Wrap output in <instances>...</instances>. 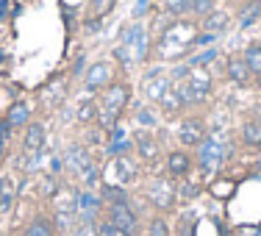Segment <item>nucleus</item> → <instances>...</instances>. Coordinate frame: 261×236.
<instances>
[{
    "instance_id": "nucleus-34",
    "label": "nucleus",
    "mask_w": 261,
    "mask_h": 236,
    "mask_svg": "<svg viewBox=\"0 0 261 236\" xmlns=\"http://www.w3.org/2000/svg\"><path fill=\"white\" fill-rule=\"evenodd\" d=\"M128 147H130V139H109L106 150H109V156H117V153L128 150Z\"/></svg>"
},
{
    "instance_id": "nucleus-42",
    "label": "nucleus",
    "mask_w": 261,
    "mask_h": 236,
    "mask_svg": "<svg viewBox=\"0 0 261 236\" xmlns=\"http://www.w3.org/2000/svg\"><path fill=\"white\" fill-rule=\"evenodd\" d=\"M145 6H147V0H139V6H136V17L145 14Z\"/></svg>"
},
{
    "instance_id": "nucleus-20",
    "label": "nucleus",
    "mask_w": 261,
    "mask_h": 236,
    "mask_svg": "<svg viewBox=\"0 0 261 236\" xmlns=\"http://www.w3.org/2000/svg\"><path fill=\"white\" fill-rule=\"evenodd\" d=\"M22 236H53V222L47 217H34L25 225Z\"/></svg>"
},
{
    "instance_id": "nucleus-37",
    "label": "nucleus",
    "mask_w": 261,
    "mask_h": 236,
    "mask_svg": "<svg viewBox=\"0 0 261 236\" xmlns=\"http://www.w3.org/2000/svg\"><path fill=\"white\" fill-rule=\"evenodd\" d=\"M95 225H97V233L100 236H114L117 233V228H114L111 220H100V222H95Z\"/></svg>"
},
{
    "instance_id": "nucleus-22",
    "label": "nucleus",
    "mask_w": 261,
    "mask_h": 236,
    "mask_svg": "<svg viewBox=\"0 0 261 236\" xmlns=\"http://www.w3.org/2000/svg\"><path fill=\"white\" fill-rule=\"evenodd\" d=\"M97 114H100V109H97V103H95V100L81 103V106H78V111H75V117H78L81 125H95V122H97Z\"/></svg>"
},
{
    "instance_id": "nucleus-39",
    "label": "nucleus",
    "mask_w": 261,
    "mask_h": 236,
    "mask_svg": "<svg viewBox=\"0 0 261 236\" xmlns=\"http://www.w3.org/2000/svg\"><path fill=\"white\" fill-rule=\"evenodd\" d=\"M75 236H100V233H97V225H92V222H81Z\"/></svg>"
},
{
    "instance_id": "nucleus-29",
    "label": "nucleus",
    "mask_w": 261,
    "mask_h": 236,
    "mask_svg": "<svg viewBox=\"0 0 261 236\" xmlns=\"http://www.w3.org/2000/svg\"><path fill=\"white\" fill-rule=\"evenodd\" d=\"M164 9H167V14H172L175 20L184 14H189V3H186V0H164Z\"/></svg>"
},
{
    "instance_id": "nucleus-40",
    "label": "nucleus",
    "mask_w": 261,
    "mask_h": 236,
    "mask_svg": "<svg viewBox=\"0 0 261 236\" xmlns=\"http://www.w3.org/2000/svg\"><path fill=\"white\" fill-rule=\"evenodd\" d=\"M9 6H11V0H0V20L9 17Z\"/></svg>"
},
{
    "instance_id": "nucleus-7",
    "label": "nucleus",
    "mask_w": 261,
    "mask_h": 236,
    "mask_svg": "<svg viewBox=\"0 0 261 236\" xmlns=\"http://www.w3.org/2000/svg\"><path fill=\"white\" fill-rule=\"evenodd\" d=\"M111 78H114L111 61H95V64H89L84 72V86L89 92H97V89H106V86L111 84Z\"/></svg>"
},
{
    "instance_id": "nucleus-25",
    "label": "nucleus",
    "mask_w": 261,
    "mask_h": 236,
    "mask_svg": "<svg viewBox=\"0 0 261 236\" xmlns=\"http://www.w3.org/2000/svg\"><path fill=\"white\" fill-rule=\"evenodd\" d=\"M245 61H247V67H250L253 78L261 81V45H250V47H247V50H245Z\"/></svg>"
},
{
    "instance_id": "nucleus-16",
    "label": "nucleus",
    "mask_w": 261,
    "mask_h": 236,
    "mask_svg": "<svg viewBox=\"0 0 261 236\" xmlns=\"http://www.w3.org/2000/svg\"><path fill=\"white\" fill-rule=\"evenodd\" d=\"M136 153L142 161H156L159 159V142L153 134H136Z\"/></svg>"
},
{
    "instance_id": "nucleus-11",
    "label": "nucleus",
    "mask_w": 261,
    "mask_h": 236,
    "mask_svg": "<svg viewBox=\"0 0 261 236\" xmlns=\"http://www.w3.org/2000/svg\"><path fill=\"white\" fill-rule=\"evenodd\" d=\"M103 211V197L95 192H78V217L81 222H92L95 225L97 217Z\"/></svg>"
},
{
    "instance_id": "nucleus-46",
    "label": "nucleus",
    "mask_w": 261,
    "mask_h": 236,
    "mask_svg": "<svg viewBox=\"0 0 261 236\" xmlns=\"http://www.w3.org/2000/svg\"><path fill=\"white\" fill-rule=\"evenodd\" d=\"M256 167H258V170H261V159H258V164H256Z\"/></svg>"
},
{
    "instance_id": "nucleus-26",
    "label": "nucleus",
    "mask_w": 261,
    "mask_h": 236,
    "mask_svg": "<svg viewBox=\"0 0 261 236\" xmlns=\"http://www.w3.org/2000/svg\"><path fill=\"white\" fill-rule=\"evenodd\" d=\"M217 56H220V50H217V47H206V50H200V53H195L189 59V67H208L211 61L217 59Z\"/></svg>"
},
{
    "instance_id": "nucleus-47",
    "label": "nucleus",
    "mask_w": 261,
    "mask_h": 236,
    "mask_svg": "<svg viewBox=\"0 0 261 236\" xmlns=\"http://www.w3.org/2000/svg\"><path fill=\"white\" fill-rule=\"evenodd\" d=\"M250 3H261V0H250Z\"/></svg>"
},
{
    "instance_id": "nucleus-21",
    "label": "nucleus",
    "mask_w": 261,
    "mask_h": 236,
    "mask_svg": "<svg viewBox=\"0 0 261 236\" xmlns=\"http://www.w3.org/2000/svg\"><path fill=\"white\" fill-rule=\"evenodd\" d=\"M28 117H31V109L25 103H14L9 109V114H6V122H9L11 128H20V125H28Z\"/></svg>"
},
{
    "instance_id": "nucleus-19",
    "label": "nucleus",
    "mask_w": 261,
    "mask_h": 236,
    "mask_svg": "<svg viewBox=\"0 0 261 236\" xmlns=\"http://www.w3.org/2000/svg\"><path fill=\"white\" fill-rule=\"evenodd\" d=\"M242 145L261 147V122L258 120H247L245 125H242Z\"/></svg>"
},
{
    "instance_id": "nucleus-2",
    "label": "nucleus",
    "mask_w": 261,
    "mask_h": 236,
    "mask_svg": "<svg viewBox=\"0 0 261 236\" xmlns=\"http://www.w3.org/2000/svg\"><path fill=\"white\" fill-rule=\"evenodd\" d=\"M228 153L231 150H228L225 136H206V139L197 145V164H200V170L214 172L228 161Z\"/></svg>"
},
{
    "instance_id": "nucleus-15",
    "label": "nucleus",
    "mask_w": 261,
    "mask_h": 236,
    "mask_svg": "<svg viewBox=\"0 0 261 236\" xmlns=\"http://www.w3.org/2000/svg\"><path fill=\"white\" fill-rule=\"evenodd\" d=\"M228 25H231V14H228V11H220V9L208 11L200 22V28L208 31V34H222V31H228Z\"/></svg>"
},
{
    "instance_id": "nucleus-6",
    "label": "nucleus",
    "mask_w": 261,
    "mask_h": 236,
    "mask_svg": "<svg viewBox=\"0 0 261 236\" xmlns=\"http://www.w3.org/2000/svg\"><path fill=\"white\" fill-rule=\"evenodd\" d=\"M106 220L114 222L117 231L122 233H130L136 236L139 233V217H136V211L130 208V203H120V206H109V217Z\"/></svg>"
},
{
    "instance_id": "nucleus-32",
    "label": "nucleus",
    "mask_w": 261,
    "mask_h": 236,
    "mask_svg": "<svg viewBox=\"0 0 261 236\" xmlns=\"http://www.w3.org/2000/svg\"><path fill=\"white\" fill-rule=\"evenodd\" d=\"M136 122H139V125H145V128H156L159 125V117L153 114L150 109H142L139 114H136Z\"/></svg>"
},
{
    "instance_id": "nucleus-27",
    "label": "nucleus",
    "mask_w": 261,
    "mask_h": 236,
    "mask_svg": "<svg viewBox=\"0 0 261 236\" xmlns=\"http://www.w3.org/2000/svg\"><path fill=\"white\" fill-rule=\"evenodd\" d=\"M178 195L186 197V200H195V197L203 195V183H197V181H184V183H178Z\"/></svg>"
},
{
    "instance_id": "nucleus-24",
    "label": "nucleus",
    "mask_w": 261,
    "mask_h": 236,
    "mask_svg": "<svg viewBox=\"0 0 261 236\" xmlns=\"http://www.w3.org/2000/svg\"><path fill=\"white\" fill-rule=\"evenodd\" d=\"M258 17H261V3H250V0H247V6H242V11H239V25L250 28Z\"/></svg>"
},
{
    "instance_id": "nucleus-41",
    "label": "nucleus",
    "mask_w": 261,
    "mask_h": 236,
    "mask_svg": "<svg viewBox=\"0 0 261 236\" xmlns=\"http://www.w3.org/2000/svg\"><path fill=\"white\" fill-rule=\"evenodd\" d=\"M9 128H11V125H9L6 120L0 122V142H6V136H9Z\"/></svg>"
},
{
    "instance_id": "nucleus-35",
    "label": "nucleus",
    "mask_w": 261,
    "mask_h": 236,
    "mask_svg": "<svg viewBox=\"0 0 261 236\" xmlns=\"http://www.w3.org/2000/svg\"><path fill=\"white\" fill-rule=\"evenodd\" d=\"M189 72H192V67H189V64H178V67H172L170 81H178V84H184V81L189 78Z\"/></svg>"
},
{
    "instance_id": "nucleus-45",
    "label": "nucleus",
    "mask_w": 261,
    "mask_h": 236,
    "mask_svg": "<svg viewBox=\"0 0 261 236\" xmlns=\"http://www.w3.org/2000/svg\"><path fill=\"white\" fill-rule=\"evenodd\" d=\"M3 145H6V142H0V153H3Z\"/></svg>"
},
{
    "instance_id": "nucleus-3",
    "label": "nucleus",
    "mask_w": 261,
    "mask_h": 236,
    "mask_svg": "<svg viewBox=\"0 0 261 236\" xmlns=\"http://www.w3.org/2000/svg\"><path fill=\"white\" fill-rule=\"evenodd\" d=\"M128 100H130V86L128 84H109L103 89V97H100V111L120 117V111L128 106Z\"/></svg>"
},
{
    "instance_id": "nucleus-30",
    "label": "nucleus",
    "mask_w": 261,
    "mask_h": 236,
    "mask_svg": "<svg viewBox=\"0 0 261 236\" xmlns=\"http://www.w3.org/2000/svg\"><path fill=\"white\" fill-rule=\"evenodd\" d=\"M114 3L117 0H92V17H95V20H103V17L114 9Z\"/></svg>"
},
{
    "instance_id": "nucleus-44",
    "label": "nucleus",
    "mask_w": 261,
    "mask_h": 236,
    "mask_svg": "<svg viewBox=\"0 0 261 236\" xmlns=\"http://www.w3.org/2000/svg\"><path fill=\"white\" fill-rule=\"evenodd\" d=\"M114 236H130V233H122V231H117V233H114Z\"/></svg>"
},
{
    "instance_id": "nucleus-36",
    "label": "nucleus",
    "mask_w": 261,
    "mask_h": 236,
    "mask_svg": "<svg viewBox=\"0 0 261 236\" xmlns=\"http://www.w3.org/2000/svg\"><path fill=\"white\" fill-rule=\"evenodd\" d=\"M114 59L120 61L122 67H130V61H134V59H130V47H125V45L114 47Z\"/></svg>"
},
{
    "instance_id": "nucleus-14",
    "label": "nucleus",
    "mask_w": 261,
    "mask_h": 236,
    "mask_svg": "<svg viewBox=\"0 0 261 236\" xmlns=\"http://www.w3.org/2000/svg\"><path fill=\"white\" fill-rule=\"evenodd\" d=\"M189 170H192V159H189V153H186V150H172V153H167V172H170L172 178L189 175Z\"/></svg>"
},
{
    "instance_id": "nucleus-38",
    "label": "nucleus",
    "mask_w": 261,
    "mask_h": 236,
    "mask_svg": "<svg viewBox=\"0 0 261 236\" xmlns=\"http://www.w3.org/2000/svg\"><path fill=\"white\" fill-rule=\"evenodd\" d=\"M192 228H197L195 217H186L181 225H178V236H192Z\"/></svg>"
},
{
    "instance_id": "nucleus-4",
    "label": "nucleus",
    "mask_w": 261,
    "mask_h": 236,
    "mask_svg": "<svg viewBox=\"0 0 261 236\" xmlns=\"http://www.w3.org/2000/svg\"><path fill=\"white\" fill-rule=\"evenodd\" d=\"M147 197H150L153 208H159V211H172V208H175L178 189H175L170 181H167V178H156V181L147 186Z\"/></svg>"
},
{
    "instance_id": "nucleus-18",
    "label": "nucleus",
    "mask_w": 261,
    "mask_h": 236,
    "mask_svg": "<svg viewBox=\"0 0 261 236\" xmlns=\"http://www.w3.org/2000/svg\"><path fill=\"white\" fill-rule=\"evenodd\" d=\"M14 181L11 178H0V214H9L11 206H14Z\"/></svg>"
},
{
    "instance_id": "nucleus-1",
    "label": "nucleus",
    "mask_w": 261,
    "mask_h": 236,
    "mask_svg": "<svg viewBox=\"0 0 261 236\" xmlns=\"http://www.w3.org/2000/svg\"><path fill=\"white\" fill-rule=\"evenodd\" d=\"M197 36V25L186 20H175L170 28H164L159 39V56L161 59H181V56L195 45Z\"/></svg>"
},
{
    "instance_id": "nucleus-31",
    "label": "nucleus",
    "mask_w": 261,
    "mask_h": 236,
    "mask_svg": "<svg viewBox=\"0 0 261 236\" xmlns=\"http://www.w3.org/2000/svg\"><path fill=\"white\" fill-rule=\"evenodd\" d=\"M61 186L56 183V178H50V175H45L42 178V183H39V195H45V197H56V192H59Z\"/></svg>"
},
{
    "instance_id": "nucleus-8",
    "label": "nucleus",
    "mask_w": 261,
    "mask_h": 236,
    "mask_svg": "<svg viewBox=\"0 0 261 236\" xmlns=\"http://www.w3.org/2000/svg\"><path fill=\"white\" fill-rule=\"evenodd\" d=\"M134 178H136V164L128 156H117L109 167H106V183L125 186V183L134 181Z\"/></svg>"
},
{
    "instance_id": "nucleus-43",
    "label": "nucleus",
    "mask_w": 261,
    "mask_h": 236,
    "mask_svg": "<svg viewBox=\"0 0 261 236\" xmlns=\"http://www.w3.org/2000/svg\"><path fill=\"white\" fill-rule=\"evenodd\" d=\"M186 3H189V9H192V6H195V3H197V0H186Z\"/></svg>"
},
{
    "instance_id": "nucleus-33",
    "label": "nucleus",
    "mask_w": 261,
    "mask_h": 236,
    "mask_svg": "<svg viewBox=\"0 0 261 236\" xmlns=\"http://www.w3.org/2000/svg\"><path fill=\"white\" fill-rule=\"evenodd\" d=\"M208 11H214V0H197V3L189 9V14H195V17H206Z\"/></svg>"
},
{
    "instance_id": "nucleus-17",
    "label": "nucleus",
    "mask_w": 261,
    "mask_h": 236,
    "mask_svg": "<svg viewBox=\"0 0 261 236\" xmlns=\"http://www.w3.org/2000/svg\"><path fill=\"white\" fill-rule=\"evenodd\" d=\"M100 197H103V203H109V206H120V203H130V192L125 189V186H120V183H103Z\"/></svg>"
},
{
    "instance_id": "nucleus-28",
    "label": "nucleus",
    "mask_w": 261,
    "mask_h": 236,
    "mask_svg": "<svg viewBox=\"0 0 261 236\" xmlns=\"http://www.w3.org/2000/svg\"><path fill=\"white\" fill-rule=\"evenodd\" d=\"M170 225H167L164 217H153L150 225H147V236H170Z\"/></svg>"
},
{
    "instance_id": "nucleus-12",
    "label": "nucleus",
    "mask_w": 261,
    "mask_h": 236,
    "mask_svg": "<svg viewBox=\"0 0 261 236\" xmlns=\"http://www.w3.org/2000/svg\"><path fill=\"white\" fill-rule=\"evenodd\" d=\"M225 72H228V78H231L236 86H247L253 81V72H250V67H247L245 56H231L228 64H225Z\"/></svg>"
},
{
    "instance_id": "nucleus-9",
    "label": "nucleus",
    "mask_w": 261,
    "mask_h": 236,
    "mask_svg": "<svg viewBox=\"0 0 261 236\" xmlns=\"http://www.w3.org/2000/svg\"><path fill=\"white\" fill-rule=\"evenodd\" d=\"M142 89H145V97H147V100L159 103L161 97H164L167 92L172 89V81H170V75H164L161 70H150V72L145 75V86H142Z\"/></svg>"
},
{
    "instance_id": "nucleus-5",
    "label": "nucleus",
    "mask_w": 261,
    "mask_h": 236,
    "mask_svg": "<svg viewBox=\"0 0 261 236\" xmlns=\"http://www.w3.org/2000/svg\"><path fill=\"white\" fill-rule=\"evenodd\" d=\"M61 161H64V167L75 178H81L86 170H92V167H95V159H92L89 147H84V145H70L64 150V156H61Z\"/></svg>"
},
{
    "instance_id": "nucleus-10",
    "label": "nucleus",
    "mask_w": 261,
    "mask_h": 236,
    "mask_svg": "<svg viewBox=\"0 0 261 236\" xmlns=\"http://www.w3.org/2000/svg\"><path fill=\"white\" fill-rule=\"evenodd\" d=\"M203 139H206V125H203V120L186 117L181 122V128H178V142H181L184 147H197Z\"/></svg>"
},
{
    "instance_id": "nucleus-23",
    "label": "nucleus",
    "mask_w": 261,
    "mask_h": 236,
    "mask_svg": "<svg viewBox=\"0 0 261 236\" xmlns=\"http://www.w3.org/2000/svg\"><path fill=\"white\" fill-rule=\"evenodd\" d=\"M159 106H161V109L167 111V114H175V111H181L186 103H184L181 92H178V89H170V92H167V95H164V97H161V100H159Z\"/></svg>"
},
{
    "instance_id": "nucleus-13",
    "label": "nucleus",
    "mask_w": 261,
    "mask_h": 236,
    "mask_svg": "<svg viewBox=\"0 0 261 236\" xmlns=\"http://www.w3.org/2000/svg\"><path fill=\"white\" fill-rule=\"evenodd\" d=\"M45 147V125L42 122H28L25 136H22V150L25 153H42Z\"/></svg>"
}]
</instances>
